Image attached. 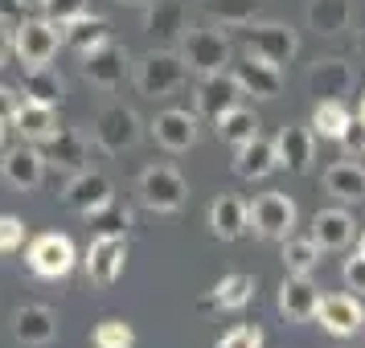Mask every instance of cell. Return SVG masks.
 Returning <instances> with one entry per match:
<instances>
[{
	"instance_id": "12",
	"label": "cell",
	"mask_w": 365,
	"mask_h": 348,
	"mask_svg": "<svg viewBox=\"0 0 365 348\" xmlns=\"http://www.w3.org/2000/svg\"><path fill=\"white\" fill-rule=\"evenodd\" d=\"M128 53H123V46H115V41H103L99 50L83 53V74L91 86H99V90H119L123 86V78H128Z\"/></svg>"
},
{
	"instance_id": "21",
	"label": "cell",
	"mask_w": 365,
	"mask_h": 348,
	"mask_svg": "<svg viewBox=\"0 0 365 348\" xmlns=\"http://www.w3.org/2000/svg\"><path fill=\"white\" fill-rule=\"evenodd\" d=\"M13 127H17V135L25 139V144H50L53 135L62 132V127H58V115H53V107H46V102H34V99L17 102Z\"/></svg>"
},
{
	"instance_id": "25",
	"label": "cell",
	"mask_w": 365,
	"mask_h": 348,
	"mask_svg": "<svg viewBox=\"0 0 365 348\" xmlns=\"http://www.w3.org/2000/svg\"><path fill=\"white\" fill-rule=\"evenodd\" d=\"M210 230H214V238H222V242H238V238L250 230V221H247V201H238V197H230V193H222V197L210 205Z\"/></svg>"
},
{
	"instance_id": "43",
	"label": "cell",
	"mask_w": 365,
	"mask_h": 348,
	"mask_svg": "<svg viewBox=\"0 0 365 348\" xmlns=\"http://www.w3.org/2000/svg\"><path fill=\"white\" fill-rule=\"evenodd\" d=\"M21 9H25L21 0H0V21H4V25H17V21H21Z\"/></svg>"
},
{
	"instance_id": "26",
	"label": "cell",
	"mask_w": 365,
	"mask_h": 348,
	"mask_svg": "<svg viewBox=\"0 0 365 348\" xmlns=\"http://www.w3.org/2000/svg\"><path fill=\"white\" fill-rule=\"evenodd\" d=\"M353 25V0H308V29L320 37H336Z\"/></svg>"
},
{
	"instance_id": "19",
	"label": "cell",
	"mask_w": 365,
	"mask_h": 348,
	"mask_svg": "<svg viewBox=\"0 0 365 348\" xmlns=\"http://www.w3.org/2000/svg\"><path fill=\"white\" fill-rule=\"evenodd\" d=\"M152 135L168 152H189L197 144V115L181 111V107H168V111H160V115L152 119Z\"/></svg>"
},
{
	"instance_id": "23",
	"label": "cell",
	"mask_w": 365,
	"mask_h": 348,
	"mask_svg": "<svg viewBox=\"0 0 365 348\" xmlns=\"http://www.w3.org/2000/svg\"><path fill=\"white\" fill-rule=\"evenodd\" d=\"M312 238L320 250H345L357 238V221L349 209H320L312 217Z\"/></svg>"
},
{
	"instance_id": "15",
	"label": "cell",
	"mask_w": 365,
	"mask_h": 348,
	"mask_svg": "<svg viewBox=\"0 0 365 348\" xmlns=\"http://www.w3.org/2000/svg\"><path fill=\"white\" fill-rule=\"evenodd\" d=\"M312 156H316V132L304 127V123H287L279 135H275V160L279 168L287 172H308L312 168Z\"/></svg>"
},
{
	"instance_id": "5",
	"label": "cell",
	"mask_w": 365,
	"mask_h": 348,
	"mask_svg": "<svg viewBox=\"0 0 365 348\" xmlns=\"http://www.w3.org/2000/svg\"><path fill=\"white\" fill-rule=\"evenodd\" d=\"M185 197H189V184H185V176L177 168L152 164L140 172V201L148 209H156V213H177L185 205Z\"/></svg>"
},
{
	"instance_id": "46",
	"label": "cell",
	"mask_w": 365,
	"mask_h": 348,
	"mask_svg": "<svg viewBox=\"0 0 365 348\" xmlns=\"http://www.w3.org/2000/svg\"><path fill=\"white\" fill-rule=\"evenodd\" d=\"M21 4H25V9H29V4H37V9H41V0H21Z\"/></svg>"
},
{
	"instance_id": "18",
	"label": "cell",
	"mask_w": 365,
	"mask_h": 348,
	"mask_svg": "<svg viewBox=\"0 0 365 348\" xmlns=\"http://www.w3.org/2000/svg\"><path fill=\"white\" fill-rule=\"evenodd\" d=\"M234 78L242 83V90L247 95H255V99H275L283 90V70L271 66L267 58H259V53H242V62H234Z\"/></svg>"
},
{
	"instance_id": "28",
	"label": "cell",
	"mask_w": 365,
	"mask_h": 348,
	"mask_svg": "<svg viewBox=\"0 0 365 348\" xmlns=\"http://www.w3.org/2000/svg\"><path fill=\"white\" fill-rule=\"evenodd\" d=\"M62 41H66L70 50L91 53V50H99L103 41H111V25L103 17H95V13H86V17L62 25Z\"/></svg>"
},
{
	"instance_id": "45",
	"label": "cell",
	"mask_w": 365,
	"mask_h": 348,
	"mask_svg": "<svg viewBox=\"0 0 365 348\" xmlns=\"http://www.w3.org/2000/svg\"><path fill=\"white\" fill-rule=\"evenodd\" d=\"M357 50H361V58H365V29H361V37H357Z\"/></svg>"
},
{
	"instance_id": "50",
	"label": "cell",
	"mask_w": 365,
	"mask_h": 348,
	"mask_svg": "<svg viewBox=\"0 0 365 348\" xmlns=\"http://www.w3.org/2000/svg\"><path fill=\"white\" fill-rule=\"evenodd\" d=\"M361 254H365V233H361Z\"/></svg>"
},
{
	"instance_id": "40",
	"label": "cell",
	"mask_w": 365,
	"mask_h": 348,
	"mask_svg": "<svg viewBox=\"0 0 365 348\" xmlns=\"http://www.w3.org/2000/svg\"><path fill=\"white\" fill-rule=\"evenodd\" d=\"M345 283H349V291L365 295V254H361V250H357V254L345 263Z\"/></svg>"
},
{
	"instance_id": "16",
	"label": "cell",
	"mask_w": 365,
	"mask_h": 348,
	"mask_svg": "<svg viewBox=\"0 0 365 348\" xmlns=\"http://www.w3.org/2000/svg\"><path fill=\"white\" fill-rule=\"evenodd\" d=\"M144 29L156 46H173L189 33V13H185L181 0H148V17H144Z\"/></svg>"
},
{
	"instance_id": "24",
	"label": "cell",
	"mask_w": 365,
	"mask_h": 348,
	"mask_svg": "<svg viewBox=\"0 0 365 348\" xmlns=\"http://www.w3.org/2000/svg\"><path fill=\"white\" fill-rule=\"evenodd\" d=\"M316 307H320V291L308 275H287L279 287V312L287 320H316Z\"/></svg>"
},
{
	"instance_id": "4",
	"label": "cell",
	"mask_w": 365,
	"mask_h": 348,
	"mask_svg": "<svg viewBox=\"0 0 365 348\" xmlns=\"http://www.w3.org/2000/svg\"><path fill=\"white\" fill-rule=\"evenodd\" d=\"M91 135H95V144H99L103 152L119 156V152H128V148L140 144V119H135L132 107L107 102L99 115H95V123H91Z\"/></svg>"
},
{
	"instance_id": "34",
	"label": "cell",
	"mask_w": 365,
	"mask_h": 348,
	"mask_svg": "<svg viewBox=\"0 0 365 348\" xmlns=\"http://www.w3.org/2000/svg\"><path fill=\"white\" fill-rule=\"evenodd\" d=\"M316 263H320L316 238H283V266H287V275H312Z\"/></svg>"
},
{
	"instance_id": "20",
	"label": "cell",
	"mask_w": 365,
	"mask_h": 348,
	"mask_svg": "<svg viewBox=\"0 0 365 348\" xmlns=\"http://www.w3.org/2000/svg\"><path fill=\"white\" fill-rule=\"evenodd\" d=\"M13 336H17L25 348H41V344H53L58 336V315L41 303H25L17 315H13Z\"/></svg>"
},
{
	"instance_id": "7",
	"label": "cell",
	"mask_w": 365,
	"mask_h": 348,
	"mask_svg": "<svg viewBox=\"0 0 365 348\" xmlns=\"http://www.w3.org/2000/svg\"><path fill=\"white\" fill-rule=\"evenodd\" d=\"M29 270L41 275V279H66L70 270H74V242H70L66 233H37L34 242H29Z\"/></svg>"
},
{
	"instance_id": "29",
	"label": "cell",
	"mask_w": 365,
	"mask_h": 348,
	"mask_svg": "<svg viewBox=\"0 0 365 348\" xmlns=\"http://www.w3.org/2000/svg\"><path fill=\"white\" fill-rule=\"evenodd\" d=\"M46 160H50L53 168H66V172H83V160H86V139L78 132H62L53 135L50 144H46Z\"/></svg>"
},
{
	"instance_id": "30",
	"label": "cell",
	"mask_w": 365,
	"mask_h": 348,
	"mask_svg": "<svg viewBox=\"0 0 365 348\" xmlns=\"http://www.w3.org/2000/svg\"><path fill=\"white\" fill-rule=\"evenodd\" d=\"M214 123H217V135H222L230 148H238V144H247V139H255V135H259V115H255L250 107H242V102H238V107H230L226 115H217Z\"/></svg>"
},
{
	"instance_id": "17",
	"label": "cell",
	"mask_w": 365,
	"mask_h": 348,
	"mask_svg": "<svg viewBox=\"0 0 365 348\" xmlns=\"http://www.w3.org/2000/svg\"><path fill=\"white\" fill-rule=\"evenodd\" d=\"M316 320H320V328L332 332V336H357V332L365 328V307L353 295H320Z\"/></svg>"
},
{
	"instance_id": "2",
	"label": "cell",
	"mask_w": 365,
	"mask_h": 348,
	"mask_svg": "<svg viewBox=\"0 0 365 348\" xmlns=\"http://www.w3.org/2000/svg\"><path fill=\"white\" fill-rule=\"evenodd\" d=\"M62 46V33L58 25L46 17H25L13 25V53H17L25 70H37V66H50L53 53Z\"/></svg>"
},
{
	"instance_id": "10",
	"label": "cell",
	"mask_w": 365,
	"mask_h": 348,
	"mask_svg": "<svg viewBox=\"0 0 365 348\" xmlns=\"http://www.w3.org/2000/svg\"><path fill=\"white\" fill-rule=\"evenodd\" d=\"M247 50L267 58L271 66H287L299 50V37L292 25H279V21H267V25H250L247 29Z\"/></svg>"
},
{
	"instance_id": "9",
	"label": "cell",
	"mask_w": 365,
	"mask_h": 348,
	"mask_svg": "<svg viewBox=\"0 0 365 348\" xmlns=\"http://www.w3.org/2000/svg\"><path fill=\"white\" fill-rule=\"evenodd\" d=\"M83 263H86V279L99 283V287H111L123 275V263H128V238L123 233H99L86 246Z\"/></svg>"
},
{
	"instance_id": "49",
	"label": "cell",
	"mask_w": 365,
	"mask_h": 348,
	"mask_svg": "<svg viewBox=\"0 0 365 348\" xmlns=\"http://www.w3.org/2000/svg\"><path fill=\"white\" fill-rule=\"evenodd\" d=\"M357 115H361V119H365V99H361V111H357Z\"/></svg>"
},
{
	"instance_id": "14",
	"label": "cell",
	"mask_w": 365,
	"mask_h": 348,
	"mask_svg": "<svg viewBox=\"0 0 365 348\" xmlns=\"http://www.w3.org/2000/svg\"><path fill=\"white\" fill-rule=\"evenodd\" d=\"M353 83H357V70H353V62H345V58H320V62L308 70V90L316 95V102L320 99H345L349 90H353Z\"/></svg>"
},
{
	"instance_id": "6",
	"label": "cell",
	"mask_w": 365,
	"mask_h": 348,
	"mask_svg": "<svg viewBox=\"0 0 365 348\" xmlns=\"http://www.w3.org/2000/svg\"><path fill=\"white\" fill-rule=\"evenodd\" d=\"M62 201H66L74 213L83 217H99L111 209V201H115V193H111V181L103 176V172H95V168H83V172H74L66 181V193H62Z\"/></svg>"
},
{
	"instance_id": "27",
	"label": "cell",
	"mask_w": 365,
	"mask_h": 348,
	"mask_svg": "<svg viewBox=\"0 0 365 348\" xmlns=\"http://www.w3.org/2000/svg\"><path fill=\"white\" fill-rule=\"evenodd\" d=\"M324 193L345 205H357L365 197V168L353 164V160H341V164L324 168Z\"/></svg>"
},
{
	"instance_id": "42",
	"label": "cell",
	"mask_w": 365,
	"mask_h": 348,
	"mask_svg": "<svg viewBox=\"0 0 365 348\" xmlns=\"http://www.w3.org/2000/svg\"><path fill=\"white\" fill-rule=\"evenodd\" d=\"M13 115H17V90L13 86H0V119L13 123Z\"/></svg>"
},
{
	"instance_id": "8",
	"label": "cell",
	"mask_w": 365,
	"mask_h": 348,
	"mask_svg": "<svg viewBox=\"0 0 365 348\" xmlns=\"http://www.w3.org/2000/svg\"><path fill=\"white\" fill-rule=\"evenodd\" d=\"M181 58L189 62V70L214 74V70H226V62H230V41L217 29H193L189 25V33L181 37Z\"/></svg>"
},
{
	"instance_id": "41",
	"label": "cell",
	"mask_w": 365,
	"mask_h": 348,
	"mask_svg": "<svg viewBox=\"0 0 365 348\" xmlns=\"http://www.w3.org/2000/svg\"><path fill=\"white\" fill-rule=\"evenodd\" d=\"M341 144H345L349 152H365V119H361V115L349 119V127H345V135H341Z\"/></svg>"
},
{
	"instance_id": "11",
	"label": "cell",
	"mask_w": 365,
	"mask_h": 348,
	"mask_svg": "<svg viewBox=\"0 0 365 348\" xmlns=\"http://www.w3.org/2000/svg\"><path fill=\"white\" fill-rule=\"evenodd\" d=\"M46 152L37 148V144H25L21 139L17 148H9L4 156H0V176L13 184V189H21V193H29V189H37V184L46 181Z\"/></svg>"
},
{
	"instance_id": "38",
	"label": "cell",
	"mask_w": 365,
	"mask_h": 348,
	"mask_svg": "<svg viewBox=\"0 0 365 348\" xmlns=\"http://www.w3.org/2000/svg\"><path fill=\"white\" fill-rule=\"evenodd\" d=\"M25 242V221L17 213H0V254L17 250Z\"/></svg>"
},
{
	"instance_id": "22",
	"label": "cell",
	"mask_w": 365,
	"mask_h": 348,
	"mask_svg": "<svg viewBox=\"0 0 365 348\" xmlns=\"http://www.w3.org/2000/svg\"><path fill=\"white\" fill-rule=\"evenodd\" d=\"M275 168H279V160H275V139L255 135V139H247V144L234 148V172H238L242 181H263Z\"/></svg>"
},
{
	"instance_id": "37",
	"label": "cell",
	"mask_w": 365,
	"mask_h": 348,
	"mask_svg": "<svg viewBox=\"0 0 365 348\" xmlns=\"http://www.w3.org/2000/svg\"><path fill=\"white\" fill-rule=\"evenodd\" d=\"M41 13H46V21H53V25L62 29L70 21L86 17L91 9H86V0H41Z\"/></svg>"
},
{
	"instance_id": "36",
	"label": "cell",
	"mask_w": 365,
	"mask_h": 348,
	"mask_svg": "<svg viewBox=\"0 0 365 348\" xmlns=\"http://www.w3.org/2000/svg\"><path fill=\"white\" fill-rule=\"evenodd\" d=\"M135 332L123 324V320H103L95 328V348H132Z\"/></svg>"
},
{
	"instance_id": "44",
	"label": "cell",
	"mask_w": 365,
	"mask_h": 348,
	"mask_svg": "<svg viewBox=\"0 0 365 348\" xmlns=\"http://www.w3.org/2000/svg\"><path fill=\"white\" fill-rule=\"evenodd\" d=\"M9 58H13V33H9V25L0 21V66H9Z\"/></svg>"
},
{
	"instance_id": "1",
	"label": "cell",
	"mask_w": 365,
	"mask_h": 348,
	"mask_svg": "<svg viewBox=\"0 0 365 348\" xmlns=\"http://www.w3.org/2000/svg\"><path fill=\"white\" fill-rule=\"evenodd\" d=\"M185 78H189V62H185L181 53L173 50H152L144 53L140 62H135V86L148 95V99H168L173 90H181Z\"/></svg>"
},
{
	"instance_id": "35",
	"label": "cell",
	"mask_w": 365,
	"mask_h": 348,
	"mask_svg": "<svg viewBox=\"0 0 365 348\" xmlns=\"http://www.w3.org/2000/svg\"><path fill=\"white\" fill-rule=\"evenodd\" d=\"M250 295H255V279L250 275H226V279L214 287V303L222 312H238V307H247Z\"/></svg>"
},
{
	"instance_id": "32",
	"label": "cell",
	"mask_w": 365,
	"mask_h": 348,
	"mask_svg": "<svg viewBox=\"0 0 365 348\" xmlns=\"http://www.w3.org/2000/svg\"><path fill=\"white\" fill-rule=\"evenodd\" d=\"M349 111H345V102L341 99H320L316 102V111H312V132L316 135H324V139H341L349 127Z\"/></svg>"
},
{
	"instance_id": "33",
	"label": "cell",
	"mask_w": 365,
	"mask_h": 348,
	"mask_svg": "<svg viewBox=\"0 0 365 348\" xmlns=\"http://www.w3.org/2000/svg\"><path fill=\"white\" fill-rule=\"evenodd\" d=\"M201 9L214 21H222V25H250L259 17L263 0H201Z\"/></svg>"
},
{
	"instance_id": "39",
	"label": "cell",
	"mask_w": 365,
	"mask_h": 348,
	"mask_svg": "<svg viewBox=\"0 0 365 348\" xmlns=\"http://www.w3.org/2000/svg\"><path fill=\"white\" fill-rule=\"evenodd\" d=\"M217 348H263V332L259 328H234V332H226L222 340H217Z\"/></svg>"
},
{
	"instance_id": "31",
	"label": "cell",
	"mask_w": 365,
	"mask_h": 348,
	"mask_svg": "<svg viewBox=\"0 0 365 348\" xmlns=\"http://www.w3.org/2000/svg\"><path fill=\"white\" fill-rule=\"evenodd\" d=\"M62 74L50 66H37V70H25V99L34 102H46V107H58L62 102Z\"/></svg>"
},
{
	"instance_id": "47",
	"label": "cell",
	"mask_w": 365,
	"mask_h": 348,
	"mask_svg": "<svg viewBox=\"0 0 365 348\" xmlns=\"http://www.w3.org/2000/svg\"><path fill=\"white\" fill-rule=\"evenodd\" d=\"M119 4H148V0H119Z\"/></svg>"
},
{
	"instance_id": "3",
	"label": "cell",
	"mask_w": 365,
	"mask_h": 348,
	"mask_svg": "<svg viewBox=\"0 0 365 348\" xmlns=\"http://www.w3.org/2000/svg\"><path fill=\"white\" fill-rule=\"evenodd\" d=\"M247 221L259 238L283 242V238H292V230H296V201L283 197V193H263V197H255L247 205Z\"/></svg>"
},
{
	"instance_id": "48",
	"label": "cell",
	"mask_w": 365,
	"mask_h": 348,
	"mask_svg": "<svg viewBox=\"0 0 365 348\" xmlns=\"http://www.w3.org/2000/svg\"><path fill=\"white\" fill-rule=\"evenodd\" d=\"M0 144H4V119H0Z\"/></svg>"
},
{
	"instance_id": "13",
	"label": "cell",
	"mask_w": 365,
	"mask_h": 348,
	"mask_svg": "<svg viewBox=\"0 0 365 348\" xmlns=\"http://www.w3.org/2000/svg\"><path fill=\"white\" fill-rule=\"evenodd\" d=\"M247 90H242V83L234 78V70H214V74H201L197 83V111L201 115H226L230 107H238V99H242Z\"/></svg>"
}]
</instances>
